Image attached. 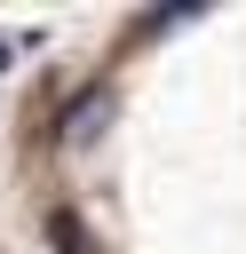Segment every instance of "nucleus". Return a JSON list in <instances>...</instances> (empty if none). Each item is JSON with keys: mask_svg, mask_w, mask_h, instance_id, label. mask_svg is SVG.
<instances>
[{"mask_svg": "<svg viewBox=\"0 0 246 254\" xmlns=\"http://www.w3.org/2000/svg\"><path fill=\"white\" fill-rule=\"evenodd\" d=\"M111 119V95L103 87H87V95H71V111H63V143H87L95 127Z\"/></svg>", "mask_w": 246, "mask_h": 254, "instance_id": "nucleus-1", "label": "nucleus"}, {"mask_svg": "<svg viewBox=\"0 0 246 254\" xmlns=\"http://www.w3.org/2000/svg\"><path fill=\"white\" fill-rule=\"evenodd\" d=\"M48 238H56V246H63V254H95V246H87V230H79V214H71V206H56V214H48Z\"/></svg>", "mask_w": 246, "mask_h": 254, "instance_id": "nucleus-2", "label": "nucleus"}]
</instances>
